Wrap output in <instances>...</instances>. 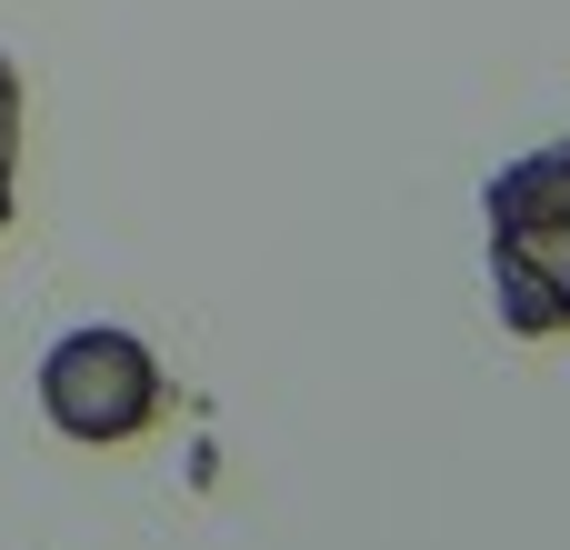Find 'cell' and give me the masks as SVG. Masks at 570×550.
I'll return each mask as SVG.
<instances>
[{"mask_svg": "<svg viewBox=\"0 0 570 550\" xmlns=\"http://www.w3.org/2000/svg\"><path fill=\"white\" fill-rule=\"evenodd\" d=\"M481 261L511 341H570V140H541L481 180Z\"/></svg>", "mask_w": 570, "mask_h": 550, "instance_id": "obj_1", "label": "cell"}, {"mask_svg": "<svg viewBox=\"0 0 570 550\" xmlns=\"http://www.w3.org/2000/svg\"><path fill=\"white\" fill-rule=\"evenodd\" d=\"M160 401H170V381H160L150 341L120 331V321H90V331L50 341V361H40V411H50L60 441H90V451L140 441L160 421Z\"/></svg>", "mask_w": 570, "mask_h": 550, "instance_id": "obj_2", "label": "cell"}, {"mask_svg": "<svg viewBox=\"0 0 570 550\" xmlns=\"http://www.w3.org/2000/svg\"><path fill=\"white\" fill-rule=\"evenodd\" d=\"M10 170H20V60L0 50V230H10Z\"/></svg>", "mask_w": 570, "mask_h": 550, "instance_id": "obj_3", "label": "cell"}]
</instances>
